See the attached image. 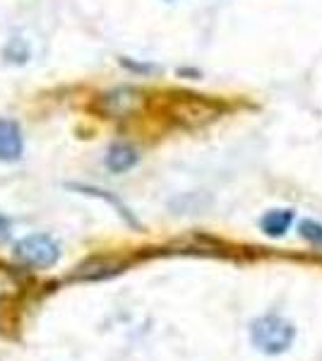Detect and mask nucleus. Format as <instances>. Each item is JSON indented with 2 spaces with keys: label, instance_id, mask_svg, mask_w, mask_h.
I'll list each match as a JSON object with an SVG mask.
<instances>
[{
  "label": "nucleus",
  "instance_id": "nucleus-1",
  "mask_svg": "<svg viewBox=\"0 0 322 361\" xmlns=\"http://www.w3.org/2000/svg\"><path fill=\"white\" fill-rule=\"evenodd\" d=\"M296 340V328L282 316H262L250 323V342L257 352L277 357L289 352Z\"/></svg>",
  "mask_w": 322,
  "mask_h": 361
},
{
  "label": "nucleus",
  "instance_id": "nucleus-9",
  "mask_svg": "<svg viewBox=\"0 0 322 361\" xmlns=\"http://www.w3.org/2000/svg\"><path fill=\"white\" fill-rule=\"evenodd\" d=\"M301 236L322 246V224L313 222V219H306V222H301Z\"/></svg>",
  "mask_w": 322,
  "mask_h": 361
},
{
  "label": "nucleus",
  "instance_id": "nucleus-2",
  "mask_svg": "<svg viewBox=\"0 0 322 361\" xmlns=\"http://www.w3.org/2000/svg\"><path fill=\"white\" fill-rule=\"evenodd\" d=\"M15 258L20 265L34 267V270H46V267L56 265L61 258L58 243L46 234H32L22 241H17L15 246Z\"/></svg>",
  "mask_w": 322,
  "mask_h": 361
},
{
  "label": "nucleus",
  "instance_id": "nucleus-8",
  "mask_svg": "<svg viewBox=\"0 0 322 361\" xmlns=\"http://www.w3.org/2000/svg\"><path fill=\"white\" fill-rule=\"evenodd\" d=\"M70 188L82 190V193H87V195H99V197H104V200H109L111 205H113L116 209H118V214H120V217H125L130 224H137V222H135V219L130 217V212H128V207H125V205H120V202L116 200L113 195H109L106 190H101V188H92V185H70Z\"/></svg>",
  "mask_w": 322,
  "mask_h": 361
},
{
  "label": "nucleus",
  "instance_id": "nucleus-4",
  "mask_svg": "<svg viewBox=\"0 0 322 361\" xmlns=\"http://www.w3.org/2000/svg\"><path fill=\"white\" fill-rule=\"evenodd\" d=\"M128 267L125 260L111 258V255H97V258L85 260L82 265L75 267V272L70 275L73 282H101V279L120 275Z\"/></svg>",
  "mask_w": 322,
  "mask_h": 361
},
{
  "label": "nucleus",
  "instance_id": "nucleus-6",
  "mask_svg": "<svg viewBox=\"0 0 322 361\" xmlns=\"http://www.w3.org/2000/svg\"><path fill=\"white\" fill-rule=\"evenodd\" d=\"M137 149H132L130 145H113L106 154V166L113 173H125L128 169L137 164Z\"/></svg>",
  "mask_w": 322,
  "mask_h": 361
},
{
  "label": "nucleus",
  "instance_id": "nucleus-3",
  "mask_svg": "<svg viewBox=\"0 0 322 361\" xmlns=\"http://www.w3.org/2000/svg\"><path fill=\"white\" fill-rule=\"evenodd\" d=\"M97 109L106 118H130L144 109V94L132 87H118L99 97Z\"/></svg>",
  "mask_w": 322,
  "mask_h": 361
},
{
  "label": "nucleus",
  "instance_id": "nucleus-5",
  "mask_svg": "<svg viewBox=\"0 0 322 361\" xmlns=\"http://www.w3.org/2000/svg\"><path fill=\"white\" fill-rule=\"evenodd\" d=\"M25 152L22 128L10 118H0V161H17Z\"/></svg>",
  "mask_w": 322,
  "mask_h": 361
},
{
  "label": "nucleus",
  "instance_id": "nucleus-7",
  "mask_svg": "<svg viewBox=\"0 0 322 361\" xmlns=\"http://www.w3.org/2000/svg\"><path fill=\"white\" fill-rule=\"evenodd\" d=\"M291 224H294V212H291V209H272V212H267L265 217H262L260 226L267 236L277 238V236H284L286 231L291 229Z\"/></svg>",
  "mask_w": 322,
  "mask_h": 361
}]
</instances>
